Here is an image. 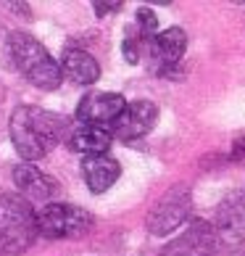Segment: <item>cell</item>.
Returning a JSON list of instances; mask_svg holds the SVG:
<instances>
[{
    "label": "cell",
    "instance_id": "9",
    "mask_svg": "<svg viewBox=\"0 0 245 256\" xmlns=\"http://www.w3.org/2000/svg\"><path fill=\"white\" fill-rule=\"evenodd\" d=\"M13 185L18 188V193H21L24 201H29L32 206L34 204H50V198L55 196L58 190V185H55V180L50 174H45L42 169H37L34 164H16L13 166Z\"/></svg>",
    "mask_w": 245,
    "mask_h": 256
},
{
    "label": "cell",
    "instance_id": "3",
    "mask_svg": "<svg viewBox=\"0 0 245 256\" xmlns=\"http://www.w3.org/2000/svg\"><path fill=\"white\" fill-rule=\"evenodd\" d=\"M37 238V212L16 193L0 196V256H21Z\"/></svg>",
    "mask_w": 245,
    "mask_h": 256
},
{
    "label": "cell",
    "instance_id": "10",
    "mask_svg": "<svg viewBox=\"0 0 245 256\" xmlns=\"http://www.w3.org/2000/svg\"><path fill=\"white\" fill-rule=\"evenodd\" d=\"M148 50L156 58V72L158 74H172L174 66L182 61V56L187 50V34L182 26H169V30L158 32L153 37V42L148 45Z\"/></svg>",
    "mask_w": 245,
    "mask_h": 256
},
{
    "label": "cell",
    "instance_id": "1",
    "mask_svg": "<svg viewBox=\"0 0 245 256\" xmlns=\"http://www.w3.org/2000/svg\"><path fill=\"white\" fill-rule=\"evenodd\" d=\"M8 132H11V140H13V148L18 150V156L26 158V164H29V161L45 158L61 143L66 132V122L48 108L18 106L11 114Z\"/></svg>",
    "mask_w": 245,
    "mask_h": 256
},
{
    "label": "cell",
    "instance_id": "7",
    "mask_svg": "<svg viewBox=\"0 0 245 256\" xmlns=\"http://www.w3.org/2000/svg\"><path fill=\"white\" fill-rule=\"evenodd\" d=\"M158 122V108L150 100H135L127 103V108L121 111V116L108 127V135H114L119 140H137L148 135Z\"/></svg>",
    "mask_w": 245,
    "mask_h": 256
},
{
    "label": "cell",
    "instance_id": "12",
    "mask_svg": "<svg viewBox=\"0 0 245 256\" xmlns=\"http://www.w3.org/2000/svg\"><path fill=\"white\" fill-rule=\"evenodd\" d=\"M119 174H121V166H119V161L111 158V156H90V158L82 161V177H84V182H87L90 193H95V196L106 193L119 180Z\"/></svg>",
    "mask_w": 245,
    "mask_h": 256
},
{
    "label": "cell",
    "instance_id": "4",
    "mask_svg": "<svg viewBox=\"0 0 245 256\" xmlns=\"http://www.w3.org/2000/svg\"><path fill=\"white\" fill-rule=\"evenodd\" d=\"M92 214L74 204H45L37 212V235L48 240H63V238H79L90 232Z\"/></svg>",
    "mask_w": 245,
    "mask_h": 256
},
{
    "label": "cell",
    "instance_id": "11",
    "mask_svg": "<svg viewBox=\"0 0 245 256\" xmlns=\"http://www.w3.org/2000/svg\"><path fill=\"white\" fill-rule=\"evenodd\" d=\"M216 235L224 240H245V193H232L222 201L216 216Z\"/></svg>",
    "mask_w": 245,
    "mask_h": 256
},
{
    "label": "cell",
    "instance_id": "16",
    "mask_svg": "<svg viewBox=\"0 0 245 256\" xmlns=\"http://www.w3.org/2000/svg\"><path fill=\"white\" fill-rule=\"evenodd\" d=\"M143 45H145V40L140 37V32L135 26H132V30H127V37H124V42H121V53H124V58L129 64H137L140 56H143Z\"/></svg>",
    "mask_w": 245,
    "mask_h": 256
},
{
    "label": "cell",
    "instance_id": "13",
    "mask_svg": "<svg viewBox=\"0 0 245 256\" xmlns=\"http://www.w3.org/2000/svg\"><path fill=\"white\" fill-rule=\"evenodd\" d=\"M61 74H66V80L74 84H95L100 77V66L87 50H66L61 61Z\"/></svg>",
    "mask_w": 245,
    "mask_h": 256
},
{
    "label": "cell",
    "instance_id": "17",
    "mask_svg": "<svg viewBox=\"0 0 245 256\" xmlns=\"http://www.w3.org/2000/svg\"><path fill=\"white\" fill-rule=\"evenodd\" d=\"M92 8L98 11V16H108V14H116V11H121V3H119V0H111V3H103V0H95V3H92Z\"/></svg>",
    "mask_w": 245,
    "mask_h": 256
},
{
    "label": "cell",
    "instance_id": "8",
    "mask_svg": "<svg viewBox=\"0 0 245 256\" xmlns=\"http://www.w3.org/2000/svg\"><path fill=\"white\" fill-rule=\"evenodd\" d=\"M216 227L206 220H195L187 224L182 235H177L164 248V256H214L216 251Z\"/></svg>",
    "mask_w": 245,
    "mask_h": 256
},
{
    "label": "cell",
    "instance_id": "2",
    "mask_svg": "<svg viewBox=\"0 0 245 256\" xmlns=\"http://www.w3.org/2000/svg\"><path fill=\"white\" fill-rule=\"evenodd\" d=\"M8 58H11V66H16L21 72V77L29 84H34L37 90L61 88L63 74L58 61L29 32H11V37H8Z\"/></svg>",
    "mask_w": 245,
    "mask_h": 256
},
{
    "label": "cell",
    "instance_id": "18",
    "mask_svg": "<svg viewBox=\"0 0 245 256\" xmlns=\"http://www.w3.org/2000/svg\"><path fill=\"white\" fill-rule=\"evenodd\" d=\"M232 161H245V135L240 140H235V146H232Z\"/></svg>",
    "mask_w": 245,
    "mask_h": 256
},
{
    "label": "cell",
    "instance_id": "6",
    "mask_svg": "<svg viewBox=\"0 0 245 256\" xmlns=\"http://www.w3.org/2000/svg\"><path fill=\"white\" fill-rule=\"evenodd\" d=\"M124 108H127V98L124 96L98 90V92H90V96L82 98V103L77 106V119H79V124L108 130L121 116Z\"/></svg>",
    "mask_w": 245,
    "mask_h": 256
},
{
    "label": "cell",
    "instance_id": "15",
    "mask_svg": "<svg viewBox=\"0 0 245 256\" xmlns=\"http://www.w3.org/2000/svg\"><path fill=\"white\" fill-rule=\"evenodd\" d=\"M135 30L140 32V37L150 45L153 42V37L158 34V18L156 14L150 11V8H140L137 11V24H135Z\"/></svg>",
    "mask_w": 245,
    "mask_h": 256
},
{
    "label": "cell",
    "instance_id": "14",
    "mask_svg": "<svg viewBox=\"0 0 245 256\" xmlns=\"http://www.w3.org/2000/svg\"><path fill=\"white\" fill-rule=\"evenodd\" d=\"M69 148L82 154L84 158L90 156H106L111 148V135L103 127H90V124H79L77 130L69 135Z\"/></svg>",
    "mask_w": 245,
    "mask_h": 256
},
{
    "label": "cell",
    "instance_id": "5",
    "mask_svg": "<svg viewBox=\"0 0 245 256\" xmlns=\"http://www.w3.org/2000/svg\"><path fill=\"white\" fill-rule=\"evenodd\" d=\"M190 206H193V193L185 185H174L172 190H166L158 204L153 206V212L148 216V232L156 238L174 232L177 227H182L190 216Z\"/></svg>",
    "mask_w": 245,
    "mask_h": 256
}]
</instances>
